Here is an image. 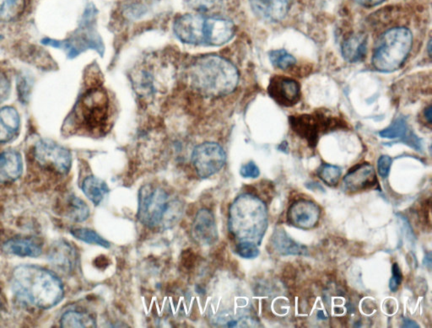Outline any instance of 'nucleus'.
I'll return each instance as SVG.
<instances>
[{
    "mask_svg": "<svg viewBox=\"0 0 432 328\" xmlns=\"http://www.w3.org/2000/svg\"><path fill=\"white\" fill-rule=\"evenodd\" d=\"M11 284L19 300L41 309L57 306L64 295L60 279L53 272L34 265L15 268Z\"/></svg>",
    "mask_w": 432,
    "mask_h": 328,
    "instance_id": "1",
    "label": "nucleus"
},
{
    "mask_svg": "<svg viewBox=\"0 0 432 328\" xmlns=\"http://www.w3.org/2000/svg\"><path fill=\"white\" fill-rule=\"evenodd\" d=\"M187 76L191 87L205 96L220 97L235 91L239 70L225 58L217 55L197 58L189 66Z\"/></svg>",
    "mask_w": 432,
    "mask_h": 328,
    "instance_id": "2",
    "label": "nucleus"
},
{
    "mask_svg": "<svg viewBox=\"0 0 432 328\" xmlns=\"http://www.w3.org/2000/svg\"><path fill=\"white\" fill-rule=\"evenodd\" d=\"M173 30L179 40L193 45L223 46L231 41L235 34V26L231 19L205 17L200 13L178 17Z\"/></svg>",
    "mask_w": 432,
    "mask_h": 328,
    "instance_id": "3",
    "label": "nucleus"
},
{
    "mask_svg": "<svg viewBox=\"0 0 432 328\" xmlns=\"http://www.w3.org/2000/svg\"><path fill=\"white\" fill-rule=\"evenodd\" d=\"M228 228L239 241L260 245L268 228L266 204L254 195H240L230 207Z\"/></svg>",
    "mask_w": 432,
    "mask_h": 328,
    "instance_id": "4",
    "label": "nucleus"
},
{
    "mask_svg": "<svg viewBox=\"0 0 432 328\" xmlns=\"http://www.w3.org/2000/svg\"><path fill=\"white\" fill-rule=\"evenodd\" d=\"M184 210V204L178 198L171 199L161 187L146 184L139 190L137 218L147 228H172L181 220Z\"/></svg>",
    "mask_w": 432,
    "mask_h": 328,
    "instance_id": "5",
    "label": "nucleus"
},
{
    "mask_svg": "<svg viewBox=\"0 0 432 328\" xmlns=\"http://www.w3.org/2000/svg\"><path fill=\"white\" fill-rule=\"evenodd\" d=\"M413 42L411 31L406 27L388 30L377 41L372 64L380 72L395 71L403 65Z\"/></svg>",
    "mask_w": 432,
    "mask_h": 328,
    "instance_id": "6",
    "label": "nucleus"
},
{
    "mask_svg": "<svg viewBox=\"0 0 432 328\" xmlns=\"http://www.w3.org/2000/svg\"><path fill=\"white\" fill-rule=\"evenodd\" d=\"M80 113L89 130H103L110 115V101L103 88L89 89L80 101Z\"/></svg>",
    "mask_w": 432,
    "mask_h": 328,
    "instance_id": "7",
    "label": "nucleus"
},
{
    "mask_svg": "<svg viewBox=\"0 0 432 328\" xmlns=\"http://www.w3.org/2000/svg\"><path fill=\"white\" fill-rule=\"evenodd\" d=\"M227 162V154L219 144L205 142L194 148L192 164L198 178L206 179L219 173Z\"/></svg>",
    "mask_w": 432,
    "mask_h": 328,
    "instance_id": "8",
    "label": "nucleus"
},
{
    "mask_svg": "<svg viewBox=\"0 0 432 328\" xmlns=\"http://www.w3.org/2000/svg\"><path fill=\"white\" fill-rule=\"evenodd\" d=\"M34 156L40 166L66 175L72 165L69 150L49 139H42L35 146Z\"/></svg>",
    "mask_w": 432,
    "mask_h": 328,
    "instance_id": "9",
    "label": "nucleus"
},
{
    "mask_svg": "<svg viewBox=\"0 0 432 328\" xmlns=\"http://www.w3.org/2000/svg\"><path fill=\"white\" fill-rule=\"evenodd\" d=\"M268 92L271 98L282 107H293L301 99V87L298 82L286 76H275L272 78Z\"/></svg>",
    "mask_w": 432,
    "mask_h": 328,
    "instance_id": "10",
    "label": "nucleus"
},
{
    "mask_svg": "<svg viewBox=\"0 0 432 328\" xmlns=\"http://www.w3.org/2000/svg\"><path fill=\"white\" fill-rule=\"evenodd\" d=\"M192 237L198 245L209 247L219 239L216 221L214 214L208 209L198 211L191 229Z\"/></svg>",
    "mask_w": 432,
    "mask_h": 328,
    "instance_id": "11",
    "label": "nucleus"
},
{
    "mask_svg": "<svg viewBox=\"0 0 432 328\" xmlns=\"http://www.w3.org/2000/svg\"><path fill=\"white\" fill-rule=\"evenodd\" d=\"M320 214V208L315 202L302 199L288 209L287 221L295 228L310 230L318 225Z\"/></svg>",
    "mask_w": 432,
    "mask_h": 328,
    "instance_id": "12",
    "label": "nucleus"
},
{
    "mask_svg": "<svg viewBox=\"0 0 432 328\" xmlns=\"http://www.w3.org/2000/svg\"><path fill=\"white\" fill-rule=\"evenodd\" d=\"M374 167L369 163L361 164L352 168L343 179V189L347 193L363 192L377 184Z\"/></svg>",
    "mask_w": 432,
    "mask_h": 328,
    "instance_id": "13",
    "label": "nucleus"
},
{
    "mask_svg": "<svg viewBox=\"0 0 432 328\" xmlns=\"http://www.w3.org/2000/svg\"><path fill=\"white\" fill-rule=\"evenodd\" d=\"M252 11L268 22L282 21L289 12L293 0H248Z\"/></svg>",
    "mask_w": 432,
    "mask_h": 328,
    "instance_id": "14",
    "label": "nucleus"
},
{
    "mask_svg": "<svg viewBox=\"0 0 432 328\" xmlns=\"http://www.w3.org/2000/svg\"><path fill=\"white\" fill-rule=\"evenodd\" d=\"M22 170L21 156L17 151L6 150L0 153V184L17 181Z\"/></svg>",
    "mask_w": 432,
    "mask_h": 328,
    "instance_id": "15",
    "label": "nucleus"
},
{
    "mask_svg": "<svg viewBox=\"0 0 432 328\" xmlns=\"http://www.w3.org/2000/svg\"><path fill=\"white\" fill-rule=\"evenodd\" d=\"M21 119L14 107L0 109V144L11 141L18 134Z\"/></svg>",
    "mask_w": 432,
    "mask_h": 328,
    "instance_id": "16",
    "label": "nucleus"
},
{
    "mask_svg": "<svg viewBox=\"0 0 432 328\" xmlns=\"http://www.w3.org/2000/svg\"><path fill=\"white\" fill-rule=\"evenodd\" d=\"M368 37L364 33H356L346 38L342 44V55L349 62L363 60L367 53Z\"/></svg>",
    "mask_w": 432,
    "mask_h": 328,
    "instance_id": "17",
    "label": "nucleus"
},
{
    "mask_svg": "<svg viewBox=\"0 0 432 328\" xmlns=\"http://www.w3.org/2000/svg\"><path fill=\"white\" fill-rule=\"evenodd\" d=\"M379 135L383 139H401L404 143L411 147H413L415 150H420L422 149L420 139L408 132L406 121L402 118L396 119L386 130L381 131Z\"/></svg>",
    "mask_w": 432,
    "mask_h": 328,
    "instance_id": "18",
    "label": "nucleus"
},
{
    "mask_svg": "<svg viewBox=\"0 0 432 328\" xmlns=\"http://www.w3.org/2000/svg\"><path fill=\"white\" fill-rule=\"evenodd\" d=\"M271 242L275 251L282 256L302 255L306 251L305 247L295 242L283 229H275Z\"/></svg>",
    "mask_w": 432,
    "mask_h": 328,
    "instance_id": "19",
    "label": "nucleus"
},
{
    "mask_svg": "<svg viewBox=\"0 0 432 328\" xmlns=\"http://www.w3.org/2000/svg\"><path fill=\"white\" fill-rule=\"evenodd\" d=\"M3 251L11 255L21 257H37L42 254V248L33 240L12 239L6 242Z\"/></svg>",
    "mask_w": 432,
    "mask_h": 328,
    "instance_id": "20",
    "label": "nucleus"
},
{
    "mask_svg": "<svg viewBox=\"0 0 432 328\" xmlns=\"http://www.w3.org/2000/svg\"><path fill=\"white\" fill-rule=\"evenodd\" d=\"M81 189H83L84 194L89 200L96 206L102 202L105 196L110 191L107 183L103 180L95 177V175H89L85 178Z\"/></svg>",
    "mask_w": 432,
    "mask_h": 328,
    "instance_id": "21",
    "label": "nucleus"
},
{
    "mask_svg": "<svg viewBox=\"0 0 432 328\" xmlns=\"http://www.w3.org/2000/svg\"><path fill=\"white\" fill-rule=\"evenodd\" d=\"M50 259L61 270L71 271L76 263V252L69 244L61 242L54 245Z\"/></svg>",
    "mask_w": 432,
    "mask_h": 328,
    "instance_id": "22",
    "label": "nucleus"
},
{
    "mask_svg": "<svg viewBox=\"0 0 432 328\" xmlns=\"http://www.w3.org/2000/svg\"><path fill=\"white\" fill-rule=\"evenodd\" d=\"M25 7V0H0V21H14L21 17Z\"/></svg>",
    "mask_w": 432,
    "mask_h": 328,
    "instance_id": "23",
    "label": "nucleus"
},
{
    "mask_svg": "<svg viewBox=\"0 0 432 328\" xmlns=\"http://www.w3.org/2000/svg\"><path fill=\"white\" fill-rule=\"evenodd\" d=\"M95 320L84 312L69 311L62 316L60 326L62 327H93Z\"/></svg>",
    "mask_w": 432,
    "mask_h": 328,
    "instance_id": "24",
    "label": "nucleus"
},
{
    "mask_svg": "<svg viewBox=\"0 0 432 328\" xmlns=\"http://www.w3.org/2000/svg\"><path fill=\"white\" fill-rule=\"evenodd\" d=\"M71 235L76 239L88 244H96L104 248H110L111 243L101 236L95 230L87 228L73 229L70 230Z\"/></svg>",
    "mask_w": 432,
    "mask_h": 328,
    "instance_id": "25",
    "label": "nucleus"
},
{
    "mask_svg": "<svg viewBox=\"0 0 432 328\" xmlns=\"http://www.w3.org/2000/svg\"><path fill=\"white\" fill-rule=\"evenodd\" d=\"M69 204V217L74 221L83 222L89 216V207L83 200L76 196L70 197Z\"/></svg>",
    "mask_w": 432,
    "mask_h": 328,
    "instance_id": "26",
    "label": "nucleus"
},
{
    "mask_svg": "<svg viewBox=\"0 0 432 328\" xmlns=\"http://www.w3.org/2000/svg\"><path fill=\"white\" fill-rule=\"evenodd\" d=\"M270 60L275 68L280 69H288L297 64V60L285 49L271 51Z\"/></svg>",
    "mask_w": 432,
    "mask_h": 328,
    "instance_id": "27",
    "label": "nucleus"
},
{
    "mask_svg": "<svg viewBox=\"0 0 432 328\" xmlns=\"http://www.w3.org/2000/svg\"><path fill=\"white\" fill-rule=\"evenodd\" d=\"M341 174L342 171L340 167L329 165V164H325L318 171V178L330 187L337 185Z\"/></svg>",
    "mask_w": 432,
    "mask_h": 328,
    "instance_id": "28",
    "label": "nucleus"
},
{
    "mask_svg": "<svg viewBox=\"0 0 432 328\" xmlns=\"http://www.w3.org/2000/svg\"><path fill=\"white\" fill-rule=\"evenodd\" d=\"M187 6L198 13H207L219 9L221 0H184Z\"/></svg>",
    "mask_w": 432,
    "mask_h": 328,
    "instance_id": "29",
    "label": "nucleus"
},
{
    "mask_svg": "<svg viewBox=\"0 0 432 328\" xmlns=\"http://www.w3.org/2000/svg\"><path fill=\"white\" fill-rule=\"evenodd\" d=\"M236 252L237 255L246 259H254L259 255L258 245L251 241H239L236 245Z\"/></svg>",
    "mask_w": 432,
    "mask_h": 328,
    "instance_id": "30",
    "label": "nucleus"
},
{
    "mask_svg": "<svg viewBox=\"0 0 432 328\" xmlns=\"http://www.w3.org/2000/svg\"><path fill=\"white\" fill-rule=\"evenodd\" d=\"M392 159L390 156L381 155L377 162V171L381 178H387L390 173Z\"/></svg>",
    "mask_w": 432,
    "mask_h": 328,
    "instance_id": "31",
    "label": "nucleus"
},
{
    "mask_svg": "<svg viewBox=\"0 0 432 328\" xmlns=\"http://www.w3.org/2000/svg\"><path fill=\"white\" fill-rule=\"evenodd\" d=\"M392 275L390 282H389V288H390L392 292H396L399 290L403 279L402 273H401L398 264L395 263L392 265Z\"/></svg>",
    "mask_w": 432,
    "mask_h": 328,
    "instance_id": "32",
    "label": "nucleus"
},
{
    "mask_svg": "<svg viewBox=\"0 0 432 328\" xmlns=\"http://www.w3.org/2000/svg\"><path fill=\"white\" fill-rule=\"evenodd\" d=\"M240 174L245 178H258L260 171L254 162H250L241 167Z\"/></svg>",
    "mask_w": 432,
    "mask_h": 328,
    "instance_id": "33",
    "label": "nucleus"
},
{
    "mask_svg": "<svg viewBox=\"0 0 432 328\" xmlns=\"http://www.w3.org/2000/svg\"><path fill=\"white\" fill-rule=\"evenodd\" d=\"M10 93V83L6 75L0 73V103L9 97Z\"/></svg>",
    "mask_w": 432,
    "mask_h": 328,
    "instance_id": "34",
    "label": "nucleus"
},
{
    "mask_svg": "<svg viewBox=\"0 0 432 328\" xmlns=\"http://www.w3.org/2000/svg\"><path fill=\"white\" fill-rule=\"evenodd\" d=\"M355 1L365 7H373L380 5L384 0H355Z\"/></svg>",
    "mask_w": 432,
    "mask_h": 328,
    "instance_id": "35",
    "label": "nucleus"
},
{
    "mask_svg": "<svg viewBox=\"0 0 432 328\" xmlns=\"http://www.w3.org/2000/svg\"><path fill=\"white\" fill-rule=\"evenodd\" d=\"M307 189L313 191H319V192L325 193L324 187L318 182H309L305 185Z\"/></svg>",
    "mask_w": 432,
    "mask_h": 328,
    "instance_id": "36",
    "label": "nucleus"
},
{
    "mask_svg": "<svg viewBox=\"0 0 432 328\" xmlns=\"http://www.w3.org/2000/svg\"><path fill=\"white\" fill-rule=\"evenodd\" d=\"M404 325L403 326L404 327H415V328L420 327L419 325H417V324H416L413 321H411V320H404Z\"/></svg>",
    "mask_w": 432,
    "mask_h": 328,
    "instance_id": "37",
    "label": "nucleus"
},
{
    "mask_svg": "<svg viewBox=\"0 0 432 328\" xmlns=\"http://www.w3.org/2000/svg\"><path fill=\"white\" fill-rule=\"evenodd\" d=\"M425 116L429 124H431V107L430 105L429 107L426 109Z\"/></svg>",
    "mask_w": 432,
    "mask_h": 328,
    "instance_id": "38",
    "label": "nucleus"
},
{
    "mask_svg": "<svg viewBox=\"0 0 432 328\" xmlns=\"http://www.w3.org/2000/svg\"><path fill=\"white\" fill-rule=\"evenodd\" d=\"M318 318L319 319H321V320H325V319H326V316H325V312H324V311H319L318 312Z\"/></svg>",
    "mask_w": 432,
    "mask_h": 328,
    "instance_id": "39",
    "label": "nucleus"
},
{
    "mask_svg": "<svg viewBox=\"0 0 432 328\" xmlns=\"http://www.w3.org/2000/svg\"><path fill=\"white\" fill-rule=\"evenodd\" d=\"M431 42L430 41L429 42V44H428V52H429V55H431Z\"/></svg>",
    "mask_w": 432,
    "mask_h": 328,
    "instance_id": "40",
    "label": "nucleus"
}]
</instances>
